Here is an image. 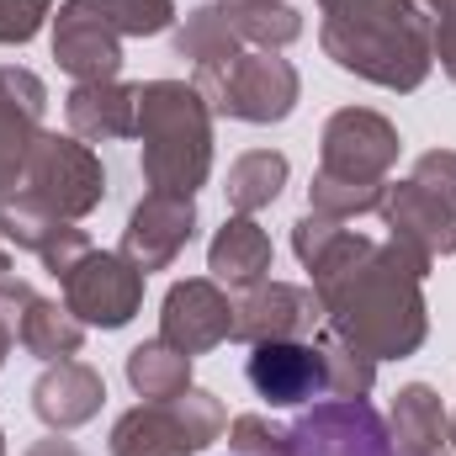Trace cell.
<instances>
[{
	"instance_id": "6da1fadb",
	"label": "cell",
	"mask_w": 456,
	"mask_h": 456,
	"mask_svg": "<svg viewBox=\"0 0 456 456\" xmlns=\"http://www.w3.org/2000/svg\"><path fill=\"white\" fill-rule=\"evenodd\" d=\"M314 297L324 308V330L355 345L371 361L414 355L425 345L430 314H425V276L430 260L398 239H366L340 228V239L308 265Z\"/></svg>"
},
{
	"instance_id": "7a4b0ae2",
	"label": "cell",
	"mask_w": 456,
	"mask_h": 456,
	"mask_svg": "<svg viewBox=\"0 0 456 456\" xmlns=\"http://www.w3.org/2000/svg\"><path fill=\"white\" fill-rule=\"evenodd\" d=\"M319 43L345 75L382 91H419L436 64V21L419 0H319Z\"/></svg>"
},
{
	"instance_id": "3957f363",
	"label": "cell",
	"mask_w": 456,
	"mask_h": 456,
	"mask_svg": "<svg viewBox=\"0 0 456 456\" xmlns=\"http://www.w3.org/2000/svg\"><path fill=\"white\" fill-rule=\"evenodd\" d=\"M133 138L143 143L138 170L149 191L197 197L213 170V107L186 80H149L138 86V122Z\"/></svg>"
},
{
	"instance_id": "277c9868",
	"label": "cell",
	"mask_w": 456,
	"mask_h": 456,
	"mask_svg": "<svg viewBox=\"0 0 456 456\" xmlns=\"http://www.w3.org/2000/svg\"><path fill=\"white\" fill-rule=\"evenodd\" d=\"M228 430V409L202 393L186 387L170 403H138L112 425V456H197L208 452Z\"/></svg>"
},
{
	"instance_id": "5b68a950",
	"label": "cell",
	"mask_w": 456,
	"mask_h": 456,
	"mask_svg": "<svg viewBox=\"0 0 456 456\" xmlns=\"http://www.w3.org/2000/svg\"><path fill=\"white\" fill-rule=\"evenodd\" d=\"M16 191L32 197L37 208H48L53 218L75 224V218H86V213L102 208L107 170H102V154L86 138H75V133H37Z\"/></svg>"
},
{
	"instance_id": "8992f818",
	"label": "cell",
	"mask_w": 456,
	"mask_h": 456,
	"mask_svg": "<svg viewBox=\"0 0 456 456\" xmlns=\"http://www.w3.org/2000/svg\"><path fill=\"white\" fill-rule=\"evenodd\" d=\"M393 165H398V127L382 112H371V107H340L324 122L319 175L382 191Z\"/></svg>"
},
{
	"instance_id": "52a82bcc",
	"label": "cell",
	"mask_w": 456,
	"mask_h": 456,
	"mask_svg": "<svg viewBox=\"0 0 456 456\" xmlns=\"http://www.w3.org/2000/svg\"><path fill=\"white\" fill-rule=\"evenodd\" d=\"M287 456H398V446L366 398H330L287 430Z\"/></svg>"
},
{
	"instance_id": "ba28073f",
	"label": "cell",
	"mask_w": 456,
	"mask_h": 456,
	"mask_svg": "<svg viewBox=\"0 0 456 456\" xmlns=\"http://www.w3.org/2000/svg\"><path fill=\"white\" fill-rule=\"evenodd\" d=\"M297 91H303L297 69H292L281 53L255 48V53H239V59H233V69L218 80V91L208 96V107H213L218 117H233V122H260V127H265V122L292 117Z\"/></svg>"
},
{
	"instance_id": "9c48e42d",
	"label": "cell",
	"mask_w": 456,
	"mask_h": 456,
	"mask_svg": "<svg viewBox=\"0 0 456 456\" xmlns=\"http://www.w3.org/2000/svg\"><path fill=\"white\" fill-rule=\"evenodd\" d=\"M143 303V271L122 255L91 249L69 276H64V308L86 330H122Z\"/></svg>"
},
{
	"instance_id": "30bf717a",
	"label": "cell",
	"mask_w": 456,
	"mask_h": 456,
	"mask_svg": "<svg viewBox=\"0 0 456 456\" xmlns=\"http://www.w3.org/2000/svg\"><path fill=\"white\" fill-rule=\"evenodd\" d=\"M53 59L75 86L117 80L122 75V32H117L107 0H64L53 16Z\"/></svg>"
},
{
	"instance_id": "8fae6325",
	"label": "cell",
	"mask_w": 456,
	"mask_h": 456,
	"mask_svg": "<svg viewBox=\"0 0 456 456\" xmlns=\"http://www.w3.org/2000/svg\"><path fill=\"white\" fill-rule=\"evenodd\" d=\"M159 340H170L186 355H208L224 340H233V303L213 276L175 281L159 308Z\"/></svg>"
},
{
	"instance_id": "7c38bea8",
	"label": "cell",
	"mask_w": 456,
	"mask_h": 456,
	"mask_svg": "<svg viewBox=\"0 0 456 456\" xmlns=\"http://www.w3.org/2000/svg\"><path fill=\"white\" fill-rule=\"evenodd\" d=\"M191 233H197V202L191 197H170V191H149L138 208H133V218L122 228V260H133L143 276L149 271H165V265H175V255L191 244Z\"/></svg>"
},
{
	"instance_id": "4fadbf2b",
	"label": "cell",
	"mask_w": 456,
	"mask_h": 456,
	"mask_svg": "<svg viewBox=\"0 0 456 456\" xmlns=\"http://www.w3.org/2000/svg\"><path fill=\"white\" fill-rule=\"evenodd\" d=\"M324 324V308L308 287H292V281H260L249 287L239 303H233V340H308L319 335Z\"/></svg>"
},
{
	"instance_id": "5bb4252c",
	"label": "cell",
	"mask_w": 456,
	"mask_h": 456,
	"mask_svg": "<svg viewBox=\"0 0 456 456\" xmlns=\"http://www.w3.org/2000/svg\"><path fill=\"white\" fill-rule=\"evenodd\" d=\"M249 387L271 409H297L308 398H324V355L314 340H260L244 361Z\"/></svg>"
},
{
	"instance_id": "9a60e30c",
	"label": "cell",
	"mask_w": 456,
	"mask_h": 456,
	"mask_svg": "<svg viewBox=\"0 0 456 456\" xmlns=\"http://www.w3.org/2000/svg\"><path fill=\"white\" fill-rule=\"evenodd\" d=\"M43 112H48L43 80L21 64H0V197L21 186L27 154L43 133Z\"/></svg>"
},
{
	"instance_id": "2e32d148",
	"label": "cell",
	"mask_w": 456,
	"mask_h": 456,
	"mask_svg": "<svg viewBox=\"0 0 456 456\" xmlns=\"http://www.w3.org/2000/svg\"><path fill=\"white\" fill-rule=\"evenodd\" d=\"M382 224L393 228V239L398 244H409V249H419L430 265L436 260H446L456 255V208L446 197H436L430 186H419V181H387V191H382Z\"/></svg>"
},
{
	"instance_id": "e0dca14e",
	"label": "cell",
	"mask_w": 456,
	"mask_h": 456,
	"mask_svg": "<svg viewBox=\"0 0 456 456\" xmlns=\"http://www.w3.org/2000/svg\"><path fill=\"white\" fill-rule=\"evenodd\" d=\"M102 403H107V382H102V371L86 366V361H53V366L32 382V409H37V419H43L48 430H59V436L91 425V419L102 414Z\"/></svg>"
},
{
	"instance_id": "ac0fdd59",
	"label": "cell",
	"mask_w": 456,
	"mask_h": 456,
	"mask_svg": "<svg viewBox=\"0 0 456 456\" xmlns=\"http://www.w3.org/2000/svg\"><path fill=\"white\" fill-rule=\"evenodd\" d=\"M175 53L191 59V69H197L191 86H197L202 96H213L218 80L233 69V59H239L244 48H239V32H233V21H228L224 5H197V11H186V21L175 27Z\"/></svg>"
},
{
	"instance_id": "d6986e66",
	"label": "cell",
	"mask_w": 456,
	"mask_h": 456,
	"mask_svg": "<svg viewBox=\"0 0 456 456\" xmlns=\"http://www.w3.org/2000/svg\"><path fill=\"white\" fill-rule=\"evenodd\" d=\"M64 117H69V133L86 138V143L133 138V122H138V86H122V80H86V86L69 91Z\"/></svg>"
},
{
	"instance_id": "ffe728a7",
	"label": "cell",
	"mask_w": 456,
	"mask_h": 456,
	"mask_svg": "<svg viewBox=\"0 0 456 456\" xmlns=\"http://www.w3.org/2000/svg\"><path fill=\"white\" fill-rule=\"evenodd\" d=\"M208 271H213L218 287H233V292L260 287V281L271 276V233L255 224V218L233 213V218L213 233V244H208Z\"/></svg>"
},
{
	"instance_id": "44dd1931",
	"label": "cell",
	"mask_w": 456,
	"mask_h": 456,
	"mask_svg": "<svg viewBox=\"0 0 456 456\" xmlns=\"http://www.w3.org/2000/svg\"><path fill=\"white\" fill-rule=\"evenodd\" d=\"M393 446L398 456H456L452 446V419L441 409V393L425 387V382H409L398 398H393Z\"/></svg>"
},
{
	"instance_id": "7402d4cb",
	"label": "cell",
	"mask_w": 456,
	"mask_h": 456,
	"mask_svg": "<svg viewBox=\"0 0 456 456\" xmlns=\"http://www.w3.org/2000/svg\"><path fill=\"white\" fill-rule=\"evenodd\" d=\"M16 345H21L27 355L48 361V366H53V361H75L80 345H86V324H80L64 303H53V297H32L27 314H21Z\"/></svg>"
},
{
	"instance_id": "603a6c76",
	"label": "cell",
	"mask_w": 456,
	"mask_h": 456,
	"mask_svg": "<svg viewBox=\"0 0 456 456\" xmlns=\"http://www.w3.org/2000/svg\"><path fill=\"white\" fill-rule=\"evenodd\" d=\"M127 382L143 403H170L191 387V355L170 340H143L127 350Z\"/></svg>"
},
{
	"instance_id": "cb8c5ba5",
	"label": "cell",
	"mask_w": 456,
	"mask_h": 456,
	"mask_svg": "<svg viewBox=\"0 0 456 456\" xmlns=\"http://www.w3.org/2000/svg\"><path fill=\"white\" fill-rule=\"evenodd\" d=\"M287 154H276V149H249V154H239L233 165H228V181H224V197L233 213H244V218H255L260 208H271L276 197H281V186H287Z\"/></svg>"
},
{
	"instance_id": "d4e9b609",
	"label": "cell",
	"mask_w": 456,
	"mask_h": 456,
	"mask_svg": "<svg viewBox=\"0 0 456 456\" xmlns=\"http://www.w3.org/2000/svg\"><path fill=\"white\" fill-rule=\"evenodd\" d=\"M314 345L324 355V398H366L377 387V361L371 355H361L355 345H345L330 330H319Z\"/></svg>"
},
{
	"instance_id": "484cf974",
	"label": "cell",
	"mask_w": 456,
	"mask_h": 456,
	"mask_svg": "<svg viewBox=\"0 0 456 456\" xmlns=\"http://www.w3.org/2000/svg\"><path fill=\"white\" fill-rule=\"evenodd\" d=\"M224 11H228V21H233V32H239V43H255L265 53H276V48H287V43L303 37V16L287 0H271V5H224Z\"/></svg>"
},
{
	"instance_id": "4316f807",
	"label": "cell",
	"mask_w": 456,
	"mask_h": 456,
	"mask_svg": "<svg viewBox=\"0 0 456 456\" xmlns=\"http://www.w3.org/2000/svg\"><path fill=\"white\" fill-rule=\"evenodd\" d=\"M122 37H154L175 21V0H107Z\"/></svg>"
},
{
	"instance_id": "83f0119b",
	"label": "cell",
	"mask_w": 456,
	"mask_h": 456,
	"mask_svg": "<svg viewBox=\"0 0 456 456\" xmlns=\"http://www.w3.org/2000/svg\"><path fill=\"white\" fill-rule=\"evenodd\" d=\"M228 446L233 456H287V430H276L260 414H239L228 425Z\"/></svg>"
},
{
	"instance_id": "f1b7e54d",
	"label": "cell",
	"mask_w": 456,
	"mask_h": 456,
	"mask_svg": "<svg viewBox=\"0 0 456 456\" xmlns=\"http://www.w3.org/2000/svg\"><path fill=\"white\" fill-rule=\"evenodd\" d=\"M48 11H53V0H0V48L32 43Z\"/></svg>"
},
{
	"instance_id": "f546056e",
	"label": "cell",
	"mask_w": 456,
	"mask_h": 456,
	"mask_svg": "<svg viewBox=\"0 0 456 456\" xmlns=\"http://www.w3.org/2000/svg\"><path fill=\"white\" fill-rule=\"evenodd\" d=\"M409 181H419V186H430L436 197H446L456 208V149H430V154H419L414 159V175Z\"/></svg>"
},
{
	"instance_id": "4dcf8cb0",
	"label": "cell",
	"mask_w": 456,
	"mask_h": 456,
	"mask_svg": "<svg viewBox=\"0 0 456 456\" xmlns=\"http://www.w3.org/2000/svg\"><path fill=\"white\" fill-rule=\"evenodd\" d=\"M430 43H436V59H441V69L456 80V21H436V37H430Z\"/></svg>"
},
{
	"instance_id": "1f68e13d",
	"label": "cell",
	"mask_w": 456,
	"mask_h": 456,
	"mask_svg": "<svg viewBox=\"0 0 456 456\" xmlns=\"http://www.w3.org/2000/svg\"><path fill=\"white\" fill-rule=\"evenodd\" d=\"M27 456H86L80 452V446H75V441H64V436H59V430H53V436H48V441H37V446H32V452Z\"/></svg>"
},
{
	"instance_id": "d6a6232c",
	"label": "cell",
	"mask_w": 456,
	"mask_h": 456,
	"mask_svg": "<svg viewBox=\"0 0 456 456\" xmlns=\"http://www.w3.org/2000/svg\"><path fill=\"white\" fill-rule=\"evenodd\" d=\"M430 16H441V21H456V0H419Z\"/></svg>"
},
{
	"instance_id": "836d02e7",
	"label": "cell",
	"mask_w": 456,
	"mask_h": 456,
	"mask_svg": "<svg viewBox=\"0 0 456 456\" xmlns=\"http://www.w3.org/2000/svg\"><path fill=\"white\" fill-rule=\"evenodd\" d=\"M11 345H16V324H11V319H0V361L11 355Z\"/></svg>"
},
{
	"instance_id": "e575fe53",
	"label": "cell",
	"mask_w": 456,
	"mask_h": 456,
	"mask_svg": "<svg viewBox=\"0 0 456 456\" xmlns=\"http://www.w3.org/2000/svg\"><path fill=\"white\" fill-rule=\"evenodd\" d=\"M0 276H11V244H5V233H0Z\"/></svg>"
},
{
	"instance_id": "d590c367",
	"label": "cell",
	"mask_w": 456,
	"mask_h": 456,
	"mask_svg": "<svg viewBox=\"0 0 456 456\" xmlns=\"http://www.w3.org/2000/svg\"><path fill=\"white\" fill-rule=\"evenodd\" d=\"M224 5H271V0H224Z\"/></svg>"
},
{
	"instance_id": "8d00e7d4",
	"label": "cell",
	"mask_w": 456,
	"mask_h": 456,
	"mask_svg": "<svg viewBox=\"0 0 456 456\" xmlns=\"http://www.w3.org/2000/svg\"><path fill=\"white\" fill-rule=\"evenodd\" d=\"M0 456H5V430H0Z\"/></svg>"
},
{
	"instance_id": "74e56055",
	"label": "cell",
	"mask_w": 456,
	"mask_h": 456,
	"mask_svg": "<svg viewBox=\"0 0 456 456\" xmlns=\"http://www.w3.org/2000/svg\"><path fill=\"white\" fill-rule=\"evenodd\" d=\"M452 446H456V419H452Z\"/></svg>"
}]
</instances>
